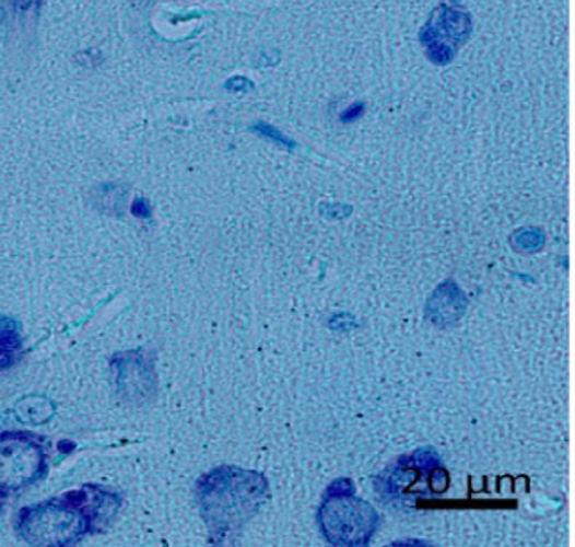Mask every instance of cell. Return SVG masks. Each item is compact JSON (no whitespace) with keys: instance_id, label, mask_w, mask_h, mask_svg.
<instances>
[{"instance_id":"cell-2","label":"cell","mask_w":575,"mask_h":547,"mask_svg":"<svg viewBox=\"0 0 575 547\" xmlns=\"http://www.w3.org/2000/svg\"><path fill=\"white\" fill-rule=\"evenodd\" d=\"M269 482L260 473L218 467L196 485L198 510L209 527L210 543L224 544L257 515L268 496Z\"/></svg>"},{"instance_id":"cell-3","label":"cell","mask_w":575,"mask_h":547,"mask_svg":"<svg viewBox=\"0 0 575 547\" xmlns=\"http://www.w3.org/2000/svg\"><path fill=\"white\" fill-rule=\"evenodd\" d=\"M50 443L30 431L0 433V513L11 499L49 474Z\"/></svg>"},{"instance_id":"cell-7","label":"cell","mask_w":575,"mask_h":547,"mask_svg":"<svg viewBox=\"0 0 575 547\" xmlns=\"http://www.w3.org/2000/svg\"><path fill=\"white\" fill-rule=\"evenodd\" d=\"M364 109H366V105H364V103H353L350 108H347L344 112H342V123H353V120H357L359 117H363Z\"/></svg>"},{"instance_id":"cell-6","label":"cell","mask_w":575,"mask_h":547,"mask_svg":"<svg viewBox=\"0 0 575 547\" xmlns=\"http://www.w3.org/2000/svg\"><path fill=\"white\" fill-rule=\"evenodd\" d=\"M254 130H257V133L268 137V139L274 140L278 144L288 146V148H294L293 140H289L282 131H278L274 126H269L268 123H257L254 126Z\"/></svg>"},{"instance_id":"cell-1","label":"cell","mask_w":575,"mask_h":547,"mask_svg":"<svg viewBox=\"0 0 575 547\" xmlns=\"http://www.w3.org/2000/svg\"><path fill=\"white\" fill-rule=\"evenodd\" d=\"M125 499L117 490L83 485L16 513V537L30 546H74L108 532Z\"/></svg>"},{"instance_id":"cell-5","label":"cell","mask_w":575,"mask_h":547,"mask_svg":"<svg viewBox=\"0 0 575 547\" xmlns=\"http://www.w3.org/2000/svg\"><path fill=\"white\" fill-rule=\"evenodd\" d=\"M473 22L467 11L451 5H437L420 33V42L434 66H448L456 58L461 45L470 38Z\"/></svg>"},{"instance_id":"cell-9","label":"cell","mask_w":575,"mask_h":547,"mask_svg":"<svg viewBox=\"0 0 575 547\" xmlns=\"http://www.w3.org/2000/svg\"><path fill=\"white\" fill-rule=\"evenodd\" d=\"M451 2H454V4H459V2H462V0H451Z\"/></svg>"},{"instance_id":"cell-8","label":"cell","mask_w":575,"mask_h":547,"mask_svg":"<svg viewBox=\"0 0 575 547\" xmlns=\"http://www.w3.org/2000/svg\"><path fill=\"white\" fill-rule=\"evenodd\" d=\"M226 89L234 90V92H243V90L254 89V83L246 80V78H243V75H237V78H234V80H230L228 83H226Z\"/></svg>"},{"instance_id":"cell-4","label":"cell","mask_w":575,"mask_h":547,"mask_svg":"<svg viewBox=\"0 0 575 547\" xmlns=\"http://www.w3.org/2000/svg\"><path fill=\"white\" fill-rule=\"evenodd\" d=\"M318 526L333 546H366L377 532L375 508L355 498L353 487L336 490L330 487L318 510Z\"/></svg>"}]
</instances>
